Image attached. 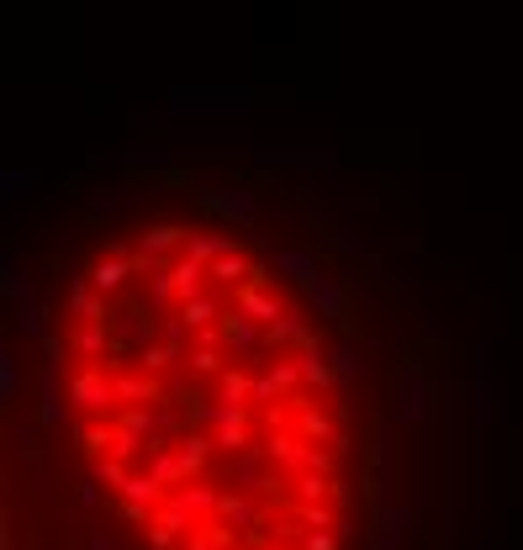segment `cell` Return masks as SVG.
Returning <instances> with one entry per match:
<instances>
[{
	"instance_id": "6da1fadb",
	"label": "cell",
	"mask_w": 523,
	"mask_h": 550,
	"mask_svg": "<svg viewBox=\"0 0 523 550\" xmlns=\"http://www.w3.org/2000/svg\"><path fill=\"white\" fill-rule=\"evenodd\" d=\"M69 402H80V413L101 418L111 402H117V381H111L106 371H80L69 381Z\"/></svg>"
},
{
	"instance_id": "7a4b0ae2",
	"label": "cell",
	"mask_w": 523,
	"mask_h": 550,
	"mask_svg": "<svg viewBox=\"0 0 523 550\" xmlns=\"http://www.w3.org/2000/svg\"><path fill=\"white\" fill-rule=\"evenodd\" d=\"M249 90H175V112H249Z\"/></svg>"
},
{
	"instance_id": "3957f363",
	"label": "cell",
	"mask_w": 523,
	"mask_h": 550,
	"mask_svg": "<svg viewBox=\"0 0 523 550\" xmlns=\"http://www.w3.org/2000/svg\"><path fill=\"white\" fill-rule=\"evenodd\" d=\"M428 413V387L418 371H397V418L402 424H418V418Z\"/></svg>"
},
{
	"instance_id": "277c9868",
	"label": "cell",
	"mask_w": 523,
	"mask_h": 550,
	"mask_svg": "<svg viewBox=\"0 0 523 550\" xmlns=\"http://www.w3.org/2000/svg\"><path fill=\"white\" fill-rule=\"evenodd\" d=\"M275 270H286L291 281H302V286H312L317 275V254H307V249H275Z\"/></svg>"
},
{
	"instance_id": "5b68a950",
	"label": "cell",
	"mask_w": 523,
	"mask_h": 550,
	"mask_svg": "<svg viewBox=\"0 0 523 550\" xmlns=\"http://www.w3.org/2000/svg\"><path fill=\"white\" fill-rule=\"evenodd\" d=\"M201 201L217 207V212H228V217H238V223H254V196L249 191H207Z\"/></svg>"
},
{
	"instance_id": "8992f818",
	"label": "cell",
	"mask_w": 523,
	"mask_h": 550,
	"mask_svg": "<svg viewBox=\"0 0 523 550\" xmlns=\"http://www.w3.org/2000/svg\"><path fill=\"white\" fill-rule=\"evenodd\" d=\"M37 424L59 429L64 424V397H59V371H43V408H37Z\"/></svg>"
},
{
	"instance_id": "52a82bcc",
	"label": "cell",
	"mask_w": 523,
	"mask_h": 550,
	"mask_svg": "<svg viewBox=\"0 0 523 550\" xmlns=\"http://www.w3.org/2000/svg\"><path fill=\"white\" fill-rule=\"evenodd\" d=\"M307 291H312V302H317V313H323V318H339V313H344V291L333 286L328 275H317Z\"/></svg>"
},
{
	"instance_id": "ba28073f",
	"label": "cell",
	"mask_w": 523,
	"mask_h": 550,
	"mask_svg": "<svg viewBox=\"0 0 523 550\" xmlns=\"http://www.w3.org/2000/svg\"><path fill=\"white\" fill-rule=\"evenodd\" d=\"M6 297H11V302H22V307H27V302H37V297H32L27 270L16 265V254H6Z\"/></svg>"
},
{
	"instance_id": "9c48e42d",
	"label": "cell",
	"mask_w": 523,
	"mask_h": 550,
	"mask_svg": "<svg viewBox=\"0 0 523 550\" xmlns=\"http://www.w3.org/2000/svg\"><path fill=\"white\" fill-rule=\"evenodd\" d=\"M16 323H22V334H32V339H48V307L43 302H27Z\"/></svg>"
},
{
	"instance_id": "30bf717a",
	"label": "cell",
	"mask_w": 523,
	"mask_h": 550,
	"mask_svg": "<svg viewBox=\"0 0 523 550\" xmlns=\"http://www.w3.org/2000/svg\"><path fill=\"white\" fill-rule=\"evenodd\" d=\"M16 381H22V376H16V355L6 350V355H0V397H16Z\"/></svg>"
},
{
	"instance_id": "8fae6325",
	"label": "cell",
	"mask_w": 523,
	"mask_h": 550,
	"mask_svg": "<svg viewBox=\"0 0 523 550\" xmlns=\"http://www.w3.org/2000/svg\"><path fill=\"white\" fill-rule=\"evenodd\" d=\"M80 550H122V545H117V540H111L106 529H101V535H90V545H80Z\"/></svg>"
}]
</instances>
